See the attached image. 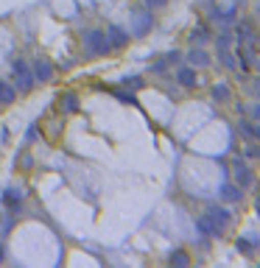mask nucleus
<instances>
[{
    "mask_svg": "<svg viewBox=\"0 0 260 268\" xmlns=\"http://www.w3.org/2000/svg\"><path fill=\"white\" fill-rule=\"evenodd\" d=\"M229 221H232L229 210H224V207H210L207 215L199 221V229H202L204 235H210V237H221L224 229L229 226Z\"/></svg>",
    "mask_w": 260,
    "mask_h": 268,
    "instance_id": "obj_1",
    "label": "nucleus"
},
{
    "mask_svg": "<svg viewBox=\"0 0 260 268\" xmlns=\"http://www.w3.org/2000/svg\"><path fill=\"white\" fill-rule=\"evenodd\" d=\"M34 73H31V67H28L26 62H22V59H17L14 62V84H17V89H20V92H28V89L34 87Z\"/></svg>",
    "mask_w": 260,
    "mask_h": 268,
    "instance_id": "obj_2",
    "label": "nucleus"
},
{
    "mask_svg": "<svg viewBox=\"0 0 260 268\" xmlns=\"http://www.w3.org/2000/svg\"><path fill=\"white\" fill-rule=\"evenodd\" d=\"M151 22H154V20H151L149 11H140L137 9L132 14V28H134V34H137V37H146V34L151 31Z\"/></svg>",
    "mask_w": 260,
    "mask_h": 268,
    "instance_id": "obj_3",
    "label": "nucleus"
},
{
    "mask_svg": "<svg viewBox=\"0 0 260 268\" xmlns=\"http://www.w3.org/2000/svg\"><path fill=\"white\" fill-rule=\"evenodd\" d=\"M87 47L96 53H106L109 51V42H106V37L101 31H87Z\"/></svg>",
    "mask_w": 260,
    "mask_h": 268,
    "instance_id": "obj_4",
    "label": "nucleus"
},
{
    "mask_svg": "<svg viewBox=\"0 0 260 268\" xmlns=\"http://www.w3.org/2000/svg\"><path fill=\"white\" fill-rule=\"evenodd\" d=\"M106 37H109V39H106L109 47H123V45L129 42V34L123 31V28H117V26H112L109 31H106Z\"/></svg>",
    "mask_w": 260,
    "mask_h": 268,
    "instance_id": "obj_5",
    "label": "nucleus"
},
{
    "mask_svg": "<svg viewBox=\"0 0 260 268\" xmlns=\"http://www.w3.org/2000/svg\"><path fill=\"white\" fill-rule=\"evenodd\" d=\"M218 193H221V199H224V201H232V204L244 199V187H235V184H229V182H224Z\"/></svg>",
    "mask_w": 260,
    "mask_h": 268,
    "instance_id": "obj_6",
    "label": "nucleus"
},
{
    "mask_svg": "<svg viewBox=\"0 0 260 268\" xmlns=\"http://www.w3.org/2000/svg\"><path fill=\"white\" fill-rule=\"evenodd\" d=\"M235 174H238L241 187H252V174H249V168H246L244 159H235Z\"/></svg>",
    "mask_w": 260,
    "mask_h": 268,
    "instance_id": "obj_7",
    "label": "nucleus"
},
{
    "mask_svg": "<svg viewBox=\"0 0 260 268\" xmlns=\"http://www.w3.org/2000/svg\"><path fill=\"white\" fill-rule=\"evenodd\" d=\"M187 62H191L193 67H207L210 56H207V51H202V47H193V51L187 53Z\"/></svg>",
    "mask_w": 260,
    "mask_h": 268,
    "instance_id": "obj_8",
    "label": "nucleus"
},
{
    "mask_svg": "<svg viewBox=\"0 0 260 268\" xmlns=\"http://www.w3.org/2000/svg\"><path fill=\"white\" fill-rule=\"evenodd\" d=\"M51 76H53V67L45 62V59H39V62L34 64V79L37 81H51Z\"/></svg>",
    "mask_w": 260,
    "mask_h": 268,
    "instance_id": "obj_9",
    "label": "nucleus"
},
{
    "mask_svg": "<svg viewBox=\"0 0 260 268\" xmlns=\"http://www.w3.org/2000/svg\"><path fill=\"white\" fill-rule=\"evenodd\" d=\"M168 265H174V268H187V265H191V257H187L185 249H176V252H171Z\"/></svg>",
    "mask_w": 260,
    "mask_h": 268,
    "instance_id": "obj_10",
    "label": "nucleus"
},
{
    "mask_svg": "<svg viewBox=\"0 0 260 268\" xmlns=\"http://www.w3.org/2000/svg\"><path fill=\"white\" fill-rule=\"evenodd\" d=\"M20 190H14V187H9V190H6V193H3V204L6 207H9V210H17V207H20Z\"/></svg>",
    "mask_w": 260,
    "mask_h": 268,
    "instance_id": "obj_11",
    "label": "nucleus"
},
{
    "mask_svg": "<svg viewBox=\"0 0 260 268\" xmlns=\"http://www.w3.org/2000/svg\"><path fill=\"white\" fill-rule=\"evenodd\" d=\"M14 98H17V89L6 84V81H0V104H11Z\"/></svg>",
    "mask_w": 260,
    "mask_h": 268,
    "instance_id": "obj_12",
    "label": "nucleus"
},
{
    "mask_svg": "<svg viewBox=\"0 0 260 268\" xmlns=\"http://www.w3.org/2000/svg\"><path fill=\"white\" fill-rule=\"evenodd\" d=\"M176 79H179V84H185V87H196V73H193V67H182Z\"/></svg>",
    "mask_w": 260,
    "mask_h": 268,
    "instance_id": "obj_13",
    "label": "nucleus"
},
{
    "mask_svg": "<svg viewBox=\"0 0 260 268\" xmlns=\"http://www.w3.org/2000/svg\"><path fill=\"white\" fill-rule=\"evenodd\" d=\"M191 39L196 45H204L210 39V31H207V26H199V28H193V34H191Z\"/></svg>",
    "mask_w": 260,
    "mask_h": 268,
    "instance_id": "obj_14",
    "label": "nucleus"
},
{
    "mask_svg": "<svg viewBox=\"0 0 260 268\" xmlns=\"http://www.w3.org/2000/svg\"><path fill=\"white\" fill-rule=\"evenodd\" d=\"M241 129H244V134H246V137H255V140L260 142V123L244 120V123H241Z\"/></svg>",
    "mask_w": 260,
    "mask_h": 268,
    "instance_id": "obj_15",
    "label": "nucleus"
},
{
    "mask_svg": "<svg viewBox=\"0 0 260 268\" xmlns=\"http://www.w3.org/2000/svg\"><path fill=\"white\" fill-rule=\"evenodd\" d=\"M212 98H216V101H227V98H229V89H227V84H218L216 89H212Z\"/></svg>",
    "mask_w": 260,
    "mask_h": 268,
    "instance_id": "obj_16",
    "label": "nucleus"
},
{
    "mask_svg": "<svg viewBox=\"0 0 260 268\" xmlns=\"http://www.w3.org/2000/svg\"><path fill=\"white\" fill-rule=\"evenodd\" d=\"M79 109V98L76 95H64V112H76Z\"/></svg>",
    "mask_w": 260,
    "mask_h": 268,
    "instance_id": "obj_17",
    "label": "nucleus"
},
{
    "mask_svg": "<svg viewBox=\"0 0 260 268\" xmlns=\"http://www.w3.org/2000/svg\"><path fill=\"white\" fill-rule=\"evenodd\" d=\"M218 53H221V62L227 64V67H235V56L227 51V47H218Z\"/></svg>",
    "mask_w": 260,
    "mask_h": 268,
    "instance_id": "obj_18",
    "label": "nucleus"
},
{
    "mask_svg": "<svg viewBox=\"0 0 260 268\" xmlns=\"http://www.w3.org/2000/svg\"><path fill=\"white\" fill-rule=\"evenodd\" d=\"M244 154H246V157H252V159H257V157H260V148H257V145H249Z\"/></svg>",
    "mask_w": 260,
    "mask_h": 268,
    "instance_id": "obj_19",
    "label": "nucleus"
},
{
    "mask_svg": "<svg viewBox=\"0 0 260 268\" xmlns=\"http://www.w3.org/2000/svg\"><path fill=\"white\" fill-rule=\"evenodd\" d=\"M146 6H151V9H157V6H165V0H146Z\"/></svg>",
    "mask_w": 260,
    "mask_h": 268,
    "instance_id": "obj_20",
    "label": "nucleus"
},
{
    "mask_svg": "<svg viewBox=\"0 0 260 268\" xmlns=\"http://www.w3.org/2000/svg\"><path fill=\"white\" fill-rule=\"evenodd\" d=\"M140 84H143L140 79H126V87H140Z\"/></svg>",
    "mask_w": 260,
    "mask_h": 268,
    "instance_id": "obj_21",
    "label": "nucleus"
},
{
    "mask_svg": "<svg viewBox=\"0 0 260 268\" xmlns=\"http://www.w3.org/2000/svg\"><path fill=\"white\" fill-rule=\"evenodd\" d=\"M252 117H255V120L260 123V104H257V106H252Z\"/></svg>",
    "mask_w": 260,
    "mask_h": 268,
    "instance_id": "obj_22",
    "label": "nucleus"
},
{
    "mask_svg": "<svg viewBox=\"0 0 260 268\" xmlns=\"http://www.w3.org/2000/svg\"><path fill=\"white\" fill-rule=\"evenodd\" d=\"M255 92H257V98H260V79L255 81Z\"/></svg>",
    "mask_w": 260,
    "mask_h": 268,
    "instance_id": "obj_23",
    "label": "nucleus"
},
{
    "mask_svg": "<svg viewBox=\"0 0 260 268\" xmlns=\"http://www.w3.org/2000/svg\"><path fill=\"white\" fill-rule=\"evenodd\" d=\"M0 263H3V246H0Z\"/></svg>",
    "mask_w": 260,
    "mask_h": 268,
    "instance_id": "obj_24",
    "label": "nucleus"
},
{
    "mask_svg": "<svg viewBox=\"0 0 260 268\" xmlns=\"http://www.w3.org/2000/svg\"><path fill=\"white\" fill-rule=\"evenodd\" d=\"M257 67H260V62H257Z\"/></svg>",
    "mask_w": 260,
    "mask_h": 268,
    "instance_id": "obj_25",
    "label": "nucleus"
}]
</instances>
